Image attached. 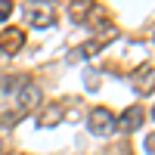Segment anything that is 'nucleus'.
Returning a JSON list of instances; mask_svg holds the SVG:
<instances>
[{
    "instance_id": "nucleus-8",
    "label": "nucleus",
    "mask_w": 155,
    "mask_h": 155,
    "mask_svg": "<svg viewBox=\"0 0 155 155\" xmlns=\"http://www.w3.org/2000/svg\"><path fill=\"white\" fill-rule=\"evenodd\" d=\"M87 12H93V3L81 0V3H74V6H71V19H74V22H81V19L87 16Z\"/></svg>"
},
{
    "instance_id": "nucleus-11",
    "label": "nucleus",
    "mask_w": 155,
    "mask_h": 155,
    "mask_svg": "<svg viewBox=\"0 0 155 155\" xmlns=\"http://www.w3.org/2000/svg\"><path fill=\"white\" fill-rule=\"evenodd\" d=\"M152 146H155V137L149 134V137H146V155H152Z\"/></svg>"
},
{
    "instance_id": "nucleus-6",
    "label": "nucleus",
    "mask_w": 155,
    "mask_h": 155,
    "mask_svg": "<svg viewBox=\"0 0 155 155\" xmlns=\"http://www.w3.org/2000/svg\"><path fill=\"white\" fill-rule=\"evenodd\" d=\"M25 47V31L22 28H3L0 31V53L3 56H16Z\"/></svg>"
},
{
    "instance_id": "nucleus-7",
    "label": "nucleus",
    "mask_w": 155,
    "mask_h": 155,
    "mask_svg": "<svg viewBox=\"0 0 155 155\" xmlns=\"http://www.w3.org/2000/svg\"><path fill=\"white\" fill-rule=\"evenodd\" d=\"M140 90H146V93H149V90H152V65H146V68H140L137 71V81H134Z\"/></svg>"
},
{
    "instance_id": "nucleus-12",
    "label": "nucleus",
    "mask_w": 155,
    "mask_h": 155,
    "mask_svg": "<svg viewBox=\"0 0 155 155\" xmlns=\"http://www.w3.org/2000/svg\"><path fill=\"white\" fill-rule=\"evenodd\" d=\"M0 149H3V143H0Z\"/></svg>"
},
{
    "instance_id": "nucleus-4",
    "label": "nucleus",
    "mask_w": 155,
    "mask_h": 155,
    "mask_svg": "<svg viewBox=\"0 0 155 155\" xmlns=\"http://www.w3.org/2000/svg\"><path fill=\"white\" fill-rule=\"evenodd\" d=\"M143 121H146V109L143 106H127L121 115H115V124H118V130H124V134L143 127Z\"/></svg>"
},
{
    "instance_id": "nucleus-2",
    "label": "nucleus",
    "mask_w": 155,
    "mask_h": 155,
    "mask_svg": "<svg viewBox=\"0 0 155 155\" xmlns=\"http://www.w3.org/2000/svg\"><path fill=\"white\" fill-rule=\"evenodd\" d=\"M87 130L93 137H112L118 130V124H115V112L106 109V106H96L93 112L87 115Z\"/></svg>"
},
{
    "instance_id": "nucleus-1",
    "label": "nucleus",
    "mask_w": 155,
    "mask_h": 155,
    "mask_svg": "<svg viewBox=\"0 0 155 155\" xmlns=\"http://www.w3.org/2000/svg\"><path fill=\"white\" fill-rule=\"evenodd\" d=\"M44 102V90L41 84L34 81H25L19 90H16V118H25V115H31L37 106Z\"/></svg>"
},
{
    "instance_id": "nucleus-3",
    "label": "nucleus",
    "mask_w": 155,
    "mask_h": 155,
    "mask_svg": "<svg viewBox=\"0 0 155 155\" xmlns=\"http://www.w3.org/2000/svg\"><path fill=\"white\" fill-rule=\"evenodd\" d=\"M25 22L31 25V28L44 31V28H53L56 22V9L50 3H25Z\"/></svg>"
},
{
    "instance_id": "nucleus-9",
    "label": "nucleus",
    "mask_w": 155,
    "mask_h": 155,
    "mask_svg": "<svg viewBox=\"0 0 155 155\" xmlns=\"http://www.w3.org/2000/svg\"><path fill=\"white\" fill-rule=\"evenodd\" d=\"M12 9H16L12 0H0V22H6V19L12 16Z\"/></svg>"
},
{
    "instance_id": "nucleus-10",
    "label": "nucleus",
    "mask_w": 155,
    "mask_h": 155,
    "mask_svg": "<svg viewBox=\"0 0 155 155\" xmlns=\"http://www.w3.org/2000/svg\"><path fill=\"white\" fill-rule=\"evenodd\" d=\"M87 87L96 90V87H99V74H87Z\"/></svg>"
},
{
    "instance_id": "nucleus-5",
    "label": "nucleus",
    "mask_w": 155,
    "mask_h": 155,
    "mask_svg": "<svg viewBox=\"0 0 155 155\" xmlns=\"http://www.w3.org/2000/svg\"><path fill=\"white\" fill-rule=\"evenodd\" d=\"M62 118H65V102H44L41 115H37V127H44V130L59 127Z\"/></svg>"
}]
</instances>
